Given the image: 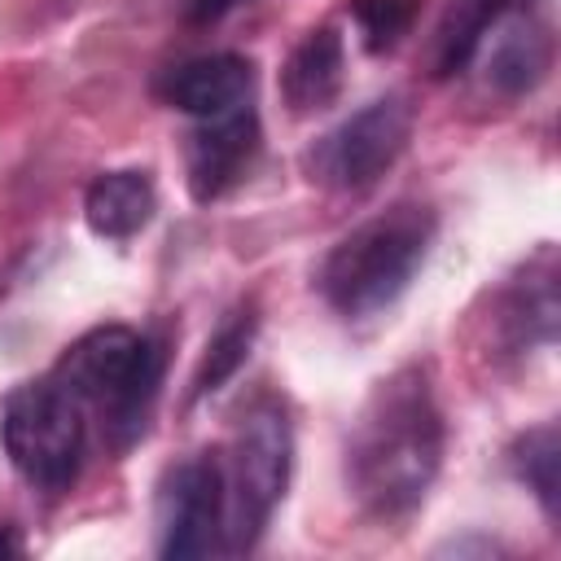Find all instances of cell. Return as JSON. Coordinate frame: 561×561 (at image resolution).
<instances>
[{"label":"cell","instance_id":"6da1fadb","mask_svg":"<svg viewBox=\"0 0 561 561\" xmlns=\"http://www.w3.org/2000/svg\"><path fill=\"white\" fill-rule=\"evenodd\" d=\"M443 460V416L421 368L386 377L351 425L346 482L351 495L377 513L399 517L416 508Z\"/></svg>","mask_w":561,"mask_h":561},{"label":"cell","instance_id":"7a4b0ae2","mask_svg":"<svg viewBox=\"0 0 561 561\" xmlns=\"http://www.w3.org/2000/svg\"><path fill=\"white\" fill-rule=\"evenodd\" d=\"M430 241H434V215L425 206L403 202L364 219L329 250L320 267L324 302L346 320H368L386 311L412 285Z\"/></svg>","mask_w":561,"mask_h":561},{"label":"cell","instance_id":"3957f363","mask_svg":"<svg viewBox=\"0 0 561 561\" xmlns=\"http://www.w3.org/2000/svg\"><path fill=\"white\" fill-rule=\"evenodd\" d=\"M162 368H167V351L158 337H145L127 324H105L83 333L57 359L53 381L70 390L83 408L88 403L101 408L114 447H131L145 434L149 412L158 403Z\"/></svg>","mask_w":561,"mask_h":561},{"label":"cell","instance_id":"277c9868","mask_svg":"<svg viewBox=\"0 0 561 561\" xmlns=\"http://www.w3.org/2000/svg\"><path fill=\"white\" fill-rule=\"evenodd\" d=\"M224 465V552H250L294 469V430L276 403L245 412Z\"/></svg>","mask_w":561,"mask_h":561},{"label":"cell","instance_id":"5b68a950","mask_svg":"<svg viewBox=\"0 0 561 561\" xmlns=\"http://www.w3.org/2000/svg\"><path fill=\"white\" fill-rule=\"evenodd\" d=\"M0 438L13 469L39 491H66L79 478L88 425L83 403L53 377L18 386L0 412Z\"/></svg>","mask_w":561,"mask_h":561},{"label":"cell","instance_id":"8992f818","mask_svg":"<svg viewBox=\"0 0 561 561\" xmlns=\"http://www.w3.org/2000/svg\"><path fill=\"white\" fill-rule=\"evenodd\" d=\"M408 136H412L408 96H381L355 110L351 118H342L307 149V175L333 193H364L399 162Z\"/></svg>","mask_w":561,"mask_h":561},{"label":"cell","instance_id":"52a82bcc","mask_svg":"<svg viewBox=\"0 0 561 561\" xmlns=\"http://www.w3.org/2000/svg\"><path fill=\"white\" fill-rule=\"evenodd\" d=\"M224 548V465L215 456L180 460L158 486V552L171 561Z\"/></svg>","mask_w":561,"mask_h":561},{"label":"cell","instance_id":"ba28073f","mask_svg":"<svg viewBox=\"0 0 561 561\" xmlns=\"http://www.w3.org/2000/svg\"><path fill=\"white\" fill-rule=\"evenodd\" d=\"M259 153V114L254 105H237L219 118H197L188 131L184 167H188V193L197 202L224 197L232 184L245 180L250 162Z\"/></svg>","mask_w":561,"mask_h":561},{"label":"cell","instance_id":"9c48e42d","mask_svg":"<svg viewBox=\"0 0 561 561\" xmlns=\"http://www.w3.org/2000/svg\"><path fill=\"white\" fill-rule=\"evenodd\" d=\"M482 48H486V83L500 88L504 96H522V92L539 88L548 66H552V35H548V26L535 13L513 9V0L495 18V26L478 44V53Z\"/></svg>","mask_w":561,"mask_h":561},{"label":"cell","instance_id":"30bf717a","mask_svg":"<svg viewBox=\"0 0 561 561\" xmlns=\"http://www.w3.org/2000/svg\"><path fill=\"white\" fill-rule=\"evenodd\" d=\"M250 92H254V66H250V57H237V53L193 57L162 79L167 105H175L193 118L232 114L237 105H250Z\"/></svg>","mask_w":561,"mask_h":561},{"label":"cell","instance_id":"8fae6325","mask_svg":"<svg viewBox=\"0 0 561 561\" xmlns=\"http://www.w3.org/2000/svg\"><path fill=\"white\" fill-rule=\"evenodd\" d=\"M342 79H346L342 35L333 26H316L289 53V61L280 70V96H285V105L294 114H316V110L337 101Z\"/></svg>","mask_w":561,"mask_h":561},{"label":"cell","instance_id":"7c38bea8","mask_svg":"<svg viewBox=\"0 0 561 561\" xmlns=\"http://www.w3.org/2000/svg\"><path fill=\"white\" fill-rule=\"evenodd\" d=\"M158 210V188L145 171H105L88 184L83 215L88 228L105 241H127L136 237Z\"/></svg>","mask_w":561,"mask_h":561},{"label":"cell","instance_id":"4fadbf2b","mask_svg":"<svg viewBox=\"0 0 561 561\" xmlns=\"http://www.w3.org/2000/svg\"><path fill=\"white\" fill-rule=\"evenodd\" d=\"M508 9V0H447L438 31H434V53L430 66L438 79L465 70L478 57V44L486 39V31L495 26V18Z\"/></svg>","mask_w":561,"mask_h":561},{"label":"cell","instance_id":"5bb4252c","mask_svg":"<svg viewBox=\"0 0 561 561\" xmlns=\"http://www.w3.org/2000/svg\"><path fill=\"white\" fill-rule=\"evenodd\" d=\"M254 329H259V320H254L250 307H245V311H232V316L219 324V333L206 342V355H202V364H197V373H193L188 403L215 394V390L245 364V355H250V346H254Z\"/></svg>","mask_w":561,"mask_h":561},{"label":"cell","instance_id":"9a60e30c","mask_svg":"<svg viewBox=\"0 0 561 561\" xmlns=\"http://www.w3.org/2000/svg\"><path fill=\"white\" fill-rule=\"evenodd\" d=\"M557 465H561L557 425H539V430H530L526 438H517V447H513V469H517V478L539 495V504H543L548 517H557V495H561Z\"/></svg>","mask_w":561,"mask_h":561},{"label":"cell","instance_id":"2e32d148","mask_svg":"<svg viewBox=\"0 0 561 561\" xmlns=\"http://www.w3.org/2000/svg\"><path fill=\"white\" fill-rule=\"evenodd\" d=\"M508 320H513V333L522 346L557 337V272L552 267H543L539 276H535V267L526 272V285H517Z\"/></svg>","mask_w":561,"mask_h":561},{"label":"cell","instance_id":"e0dca14e","mask_svg":"<svg viewBox=\"0 0 561 561\" xmlns=\"http://www.w3.org/2000/svg\"><path fill=\"white\" fill-rule=\"evenodd\" d=\"M416 9H421V0H351V18L359 22V35H364L368 53L394 48L412 31Z\"/></svg>","mask_w":561,"mask_h":561},{"label":"cell","instance_id":"ac0fdd59","mask_svg":"<svg viewBox=\"0 0 561 561\" xmlns=\"http://www.w3.org/2000/svg\"><path fill=\"white\" fill-rule=\"evenodd\" d=\"M241 0H184V18L193 22V26H210V22H219L228 9H237Z\"/></svg>","mask_w":561,"mask_h":561},{"label":"cell","instance_id":"d6986e66","mask_svg":"<svg viewBox=\"0 0 561 561\" xmlns=\"http://www.w3.org/2000/svg\"><path fill=\"white\" fill-rule=\"evenodd\" d=\"M4 552H22V539H18L9 526H0V557H4Z\"/></svg>","mask_w":561,"mask_h":561}]
</instances>
